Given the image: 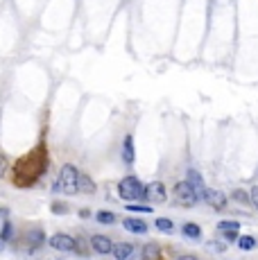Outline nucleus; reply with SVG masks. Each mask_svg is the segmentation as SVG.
<instances>
[{"instance_id":"obj_1","label":"nucleus","mask_w":258,"mask_h":260,"mask_svg":"<svg viewBox=\"0 0 258 260\" xmlns=\"http://www.w3.org/2000/svg\"><path fill=\"white\" fill-rule=\"evenodd\" d=\"M77 177H79L77 167L70 165V163H66V165L61 167V172H59V179H57V183H54V190H61V192H66V195H77Z\"/></svg>"},{"instance_id":"obj_2","label":"nucleus","mask_w":258,"mask_h":260,"mask_svg":"<svg viewBox=\"0 0 258 260\" xmlns=\"http://www.w3.org/2000/svg\"><path fill=\"white\" fill-rule=\"evenodd\" d=\"M118 195L127 201H141L145 199V186L136 177H125L118 186Z\"/></svg>"},{"instance_id":"obj_3","label":"nucleus","mask_w":258,"mask_h":260,"mask_svg":"<svg viewBox=\"0 0 258 260\" xmlns=\"http://www.w3.org/2000/svg\"><path fill=\"white\" fill-rule=\"evenodd\" d=\"M175 201L179 204V206H186V208H193L200 201V195H197V190L193 186H190L188 181H179L175 186Z\"/></svg>"},{"instance_id":"obj_4","label":"nucleus","mask_w":258,"mask_h":260,"mask_svg":"<svg viewBox=\"0 0 258 260\" xmlns=\"http://www.w3.org/2000/svg\"><path fill=\"white\" fill-rule=\"evenodd\" d=\"M200 197L213 208V211H224V208H227V197H224V192L215 190V188H204Z\"/></svg>"},{"instance_id":"obj_5","label":"nucleus","mask_w":258,"mask_h":260,"mask_svg":"<svg viewBox=\"0 0 258 260\" xmlns=\"http://www.w3.org/2000/svg\"><path fill=\"white\" fill-rule=\"evenodd\" d=\"M145 199L154 201V204H163L168 199V192H166V186L161 181H152L145 186Z\"/></svg>"},{"instance_id":"obj_6","label":"nucleus","mask_w":258,"mask_h":260,"mask_svg":"<svg viewBox=\"0 0 258 260\" xmlns=\"http://www.w3.org/2000/svg\"><path fill=\"white\" fill-rule=\"evenodd\" d=\"M50 247L57 251H73V249H77V240L66 236V233H57V236L50 238Z\"/></svg>"},{"instance_id":"obj_7","label":"nucleus","mask_w":258,"mask_h":260,"mask_svg":"<svg viewBox=\"0 0 258 260\" xmlns=\"http://www.w3.org/2000/svg\"><path fill=\"white\" fill-rule=\"evenodd\" d=\"M91 247H93V251H98V254H111L113 242L109 240L107 236H93L91 238Z\"/></svg>"},{"instance_id":"obj_8","label":"nucleus","mask_w":258,"mask_h":260,"mask_svg":"<svg viewBox=\"0 0 258 260\" xmlns=\"http://www.w3.org/2000/svg\"><path fill=\"white\" fill-rule=\"evenodd\" d=\"M218 229L222 231V236L227 238V240H238V229H240V224H238V222H234V220L220 222V226H218Z\"/></svg>"},{"instance_id":"obj_9","label":"nucleus","mask_w":258,"mask_h":260,"mask_svg":"<svg viewBox=\"0 0 258 260\" xmlns=\"http://www.w3.org/2000/svg\"><path fill=\"white\" fill-rule=\"evenodd\" d=\"M111 254L116 260H127L134 254V245H129V242H118V245H113Z\"/></svg>"},{"instance_id":"obj_10","label":"nucleus","mask_w":258,"mask_h":260,"mask_svg":"<svg viewBox=\"0 0 258 260\" xmlns=\"http://www.w3.org/2000/svg\"><path fill=\"white\" fill-rule=\"evenodd\" d=\"M122 226H125L127 231H132V233H138V236L147 233V224L143 220H136V217H127V220L122 222Z\"/></svg>"},{"instance_id":"obj_11","label":"nucleus","mask_w":258,"mask_h":260,"mask_svg":"<svg viewBox=\"0 0 258 260\" xmlns=\"http://www.w3.org/2000/svg\"><path fill=\"white\" fill-rule=\"evenodd\" d=\"M77 192H82V195H91V192H95V183H93V179L88 177V174H82V172H79Z\"/></svg>"},{"instance_id":"obj_12","label":"nucleus","mask_w":258,"mask_h":260,"mask_svg":"<svg viewBox=\"0 0 258 260\" xmlns=\"http://www.w3.org/2000/svg\"><path fill=\"white\" fill-rule=\"evenodd\" d=\"M122 158L125 163H134V138L125 136V142H122Z\"/></svg>"},{"instance_id":"obj_13","label":"nucleus","mask_w":258,"mask_h":260,"mask_svg":"<svg viewBox=\"0 0 258 260\" xmlns=\"http://www.w3.org/2000/svg\"><path fill=\"white\" fill-rule=\"evenodd\" d=\"M186 181L190 183V186L197 190V195H202V190H204V183H202V177H200V172L195 170H188V179Z\"/></svg>"},{"instance_id":"obj_14","label":"nucleus","mask_w":258,"mask_h":260,"mask_svg":"<svg viewBox=\"0 0 258 260\" xmlns=\"http://www.w3.org/2000/svg\"><path fill=\"white\" fill-rule=\"evenodd\" d=\"M184 236L197 240V238L202 236V231H200V226H197V224H193V222H186V224H184Z\"/></svg>"},{"instance_id":"obj_15","label":"nucleus","mask_w":258,"mask_h":260,"mask_svg":"<svg viewBox=\"0 0 258 260\" xmlns=\"http://www.w3.org/2000/svg\"><path fill=\"white\" fill-rule=\"evenodd\" d=\"M156 229L163 231V233H172V231H175V224H172V220H168V217H159V220H156Z\"/></svg>"},{"instance_id":"obj_16","label":"nucleus","mask_w":258,"mask_h":260,"mask_svg":"<svg viewBox=\"0 0 258 260\" xmlns=\"http://www.w3.org/2000/svg\"><path fill=\"white\" fill-rule=\"evenodd\" d=\"M238 247H240L243 251H252L254 247H256V240H254L252 236H240V238H238Z\"/></svg>"},{"instance_id":"obj_17","label":"nucleus","mask_w":258,"mask_h":260,"mask_svg":"<svg viewBox=\"0 0 258 260\" xmlns=\"http://www.w3.org/2000/svg\"><path fill=\"white\" fill-rule=\"evenodd\" d=\"M27 240L32 242V245H34V247H39L41 242H43V231H41V229L29 231V233H27Z\"/></svg>"},{"instance_id":"obj_18","label":"nucleus","mask_w":258,"mask_h":260,"mask_svg":"<svg viewBox=\"0 0 258 260\" xmlns=\"http://www.w3.org/2000/svg\"><path fill=\"white\" fill-rule=\"evenodd\" d=\"M156 256H159V247H156V245H147L145 247V260H156Z\"/></svg>"},{"instance_id":"obj_19","label":"nucleus","mask_w":258,"mask_h":260,"mask_svg":"<svg viewBox=\"0 0 258 260\" xmlns=\"http://www.w3.org/2000/svg\"><path fill=\"white\" fill-rule=\"evenodd\" d=\"M98 222H102V224H111V222H116V215L102 211V213H98Z\"/></svg>"},{"instance_id":"obj_20","label":"nucleus","mask_w":258,"mask_h":260,"mask_svg":"<svg viewBox=\"0 0 258 260\" xmlns=\"http://www.w3.org/2000/svg\"><path fill=\"white\" fill-rule=\"evenodd\" d=\"M234 199L238 201V204H249V192H245V190H234Z\"/></svg>"},{"instance_id":"obj_21","label":"nucleus","mask_w":258,"mask_h":260,"mask_svg":"<svg viewBox=\"0 0 258 260\" xmlns=\"http://www.w3.org/2000/svg\"><path fill=\"white\" fill-rule=\"evenodd\" d=\"M14 236V229H11V224L9 222H5V224H2V233H0V238H2V240H9V238Z\"/></svg>"},{"instance_id":"obj_22","label":"nucleus","mask_w":258,"mask_h":260,"mask_svg":"<svg viewBox=\"0 0 258 260\" xmlns=\"http://www.w3.org/2000/svg\"><path fill=\"white\" fill-rule=\"evenodd\" d=\"M127 211H134V213H152V206H138V204H129Z\"/></svg>"},{"instance_id":"obj_23","label":"nucleus","mask_w":258,"mask_h":260,"mask_svg":"<svg viewBox=\"0 0 258 260\" xmlns=\"http://www.w3.org/2000/svg\"><path fill=\"white\" fill-rule=\"evenodd\" d=\"M249 201H252V206L258 211V186L252 188V192H249Z\"/></svg>"},{"instance_id":"obj_24","label":"nucleus","mask_w":258,"mask_h":260,"mask_svg":"<svg viewBox=\"0 0 258 260\" xmlns=\"http://www.w3.org/2000/svg\"><path fill=\"white\" fill-rule=\"evenodd\" d=\"M211 251H215V254H222V251H227V247H222L220 242H209Z\"/></svg>"},{"instance_id":"obj_25","label":"nucleus","mask_w":258,"mask_h":260,"mask_svg":"<svg viewBox=\"0 0 258 260\" xmlns=\"http://www.w3.org/2000/svg\"><path fill=\"white\" fill-rule=\"evenodd\" d=\"M7 172V158L5 156H0V177Z\"/></svg>"},{"instance_id":"obj_26","label":"nucleus","mask_w":258,"mask_h":260,"mask_svg":"<svg viewBox=\"0 0 258 260\" xmlns=\"http://www.w3.org/2000/svg\"><path fill=\"white\" fill-rule=\"evenodd\" d=\"M52 211H54V213H66V206H63V204H54Z\"/></svg>"},{"instance_id":"obj_27","label":"nucleus","mask_w":258,"mask_h":260,"mask_svg":"<svg viewBox=\"0 0 258 260\" xmlns=\"http://www.w3.org/2000/svg\"><path fill=\"white\" fill-rule=\"evenodd\" d=\"M179 260H197V258H195V256H181Z\"/></svg>"},{"instance_id":"obj_28","label":"nucleus","mask_w":258,"mask_h":260,"mask_svg":"<svg viewBox=\"0 0 258 260\" xmlns=\"http://www.w3.org/2000/svg\"><path fill=\"white\" fill-rule=\"evenodd\" d=\"M2 251H5V240L0 238V254H2Z\"/></svg>"}]
</instances>
